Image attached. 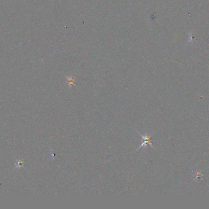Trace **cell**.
I'll use <instances>...</instances> for the list:
<instances>
[{
    "label": "cell",
    "mask_w": 209,
    "mask_h": 209,
    "mask_svg": "<svg viewBox=\"0 0 209 209\" xmlns=\"http://www.w3.org/2000/svg\"><path fill=\"white\" fill-rule=\"evenodd\" d=\"M139 134H140L142 138V143L137 148H140L141 147H145L146 146V145L148 143L152 147H153V145H152V143H151V137L152 136L151 135H147V134H144V135H142L140 133H139Z\"/></svg>",
    "instance_id": "1"
}]
</instances>
